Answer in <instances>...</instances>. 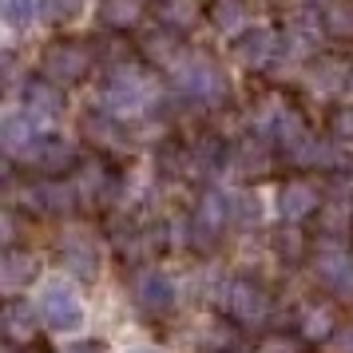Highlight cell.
<instances>
[{
	"mask_svg": "<svg viewBox=\"0 0 353 353\" xmlns=\"http://www.w3.org/2000/svg\"><path fill=\"white\" fill-rule=\"evenodd\" d=\"M171 83L183 99L191 103H223L226 99V76L223 68L210 60L207 52H179V60L171 68Z\"/></svg>",
	"mask_w": 353,
	"mask_h": 353,
	"instance_id": "obj_1",
	"label": "cell"
},
{
	"mask_svg": "<svg viewBox=\"0 0 353 353\" xmlns=\"http://www.w3.org/2000/svg\"><path fill=\"white\" fill-rule=\"evenodd\" d=\"M151 103H155V80L135 64H115V72L103 83V112L128 119L147 112Z\"/></svg>",
	"mask_w": 353,
	"mask_h": 353,
	"instance_id": "obj_2",
	"label": "cell"
},
{
	"mask_svg": "<svg viewBox=\"0 0 353 353\" xmlns=\"http://www.w3.org/2000/svg\"><path fill=\"white\" fill-rule=\"evenodd\" d=\"M36 310H40V318H44V325H48L52 334H76V330H83V321H88L83 298L64 278H52V282L40 286Z\"/></svg>",
	"mask_w": 353,
	"mask_h": 353,
	"instance_id": "obj_3",
	"label": "cell"
},
{
	"mask_svg": "<svg viewBox=\"0 0 353 353\" xmlns=\"http://www.w3.org/2000/svg\"><path fill=\"white\" fill-rule=\"evenodd\" d=\"M92 64H96V52L83 40H52L40 56V76L56 88H76L80 80H88Z\"/></svg>",
	"mask_w": 353,
	"mask_h": 353,
	"instance_id": "obj_4",
	"label": "cell"
},
{
	"mask_svg": "<svg viewBox=\"0 0 353 353\" xmlns=\"http://www.w3.org/2000/svg\"><path fill=\"white\" fill-rule=\"evenodd\" d=\"M226 226H234V194H223V191H207L194 207L191 223H187V234L199 250H210L219 246Z\"/></svg>",
	"mask_w": 353,
	"mask_h": 353,
	"instance_id": "obj_5",
	"label": "cell"
},
{
	"mask_svg": "<svg viewBox=\"0 0 353 353\" xmlns=\"http://www.w3.org/2000/svg\"><path fill=\"white\" fill-rule=\"evenodd\" d=\"M314 278H318L321 286L337 290L341 298H353V254L341 239L325 234L314 246Z\"/></svg>",
	"mask_w": 353,
	"mask_h": 353,
	"instance_id": "obj_6",
	"label": "cell"
},
{
	"mask_svg": "<svg viewBox=\"0 0 353 353\" xmlns=\"http://www.w3.org/2000/svg\"><path fill=\"white\" fill-rule=\"evenodd\" d=\"M131 302L139 305V314H147V318H167L179 302V290L171 282V274H163L159 266H147L131 278Z\"/></svg>",
	"mask_w": 353,
	"mask_h": 353,
	"instance_id": "obj_7",
	"label": "cell"
},
{
	"mask_svg": "<svg viewBox=\"0 0 353 353\" xmlns=\"http://www.w3.org/2000/svg\"><path fill=\"white\" fill-rule=\"evenodd\" d=\"M60 262H64V270L72 278H80V282H96L99 274V246H96V234L92 230H83V226H72L60 234Z\"/></svg>",
	"mask_w": 353,
	"mask_h": 353,
	"instance_id": "obj_8",
	"label": "cell"
},
{
	"mask_svg": "<svg viewBox=\"0 0 353 353\" xmlns=\"http://www.w3.org/2000/svg\"><path fill=\"white\" fill-rule=\"evenodd\" d=\"M20 163L40 171V175L56 179V175H64V171L76 167V143L64 139V135H36L32 143H28V151L20 155Z\"/></svg>",
	"mask_w": 353,
	"mask_h": 353,
	"instance_id": "obj_9",
	"label": "cell"
},
{
	"mask_svg": "<svg viewBox=\"0 0 353 353\" xmlns=\"http://www.w3.org/2000/svg\"><path fill=\"white\" fill-rule=\"evenodd\" d=\"M226 310H230L242 325H262V321L270 318V294H266V286H258L250 278H239V282H230Z\"/></svg>",
	"mask_w": 353,
	"mask_h": 353,
	"instance_id": "obj_10",
	"label": "cell"
},
{
	"mask_svg": "<svg viewBox=\"0 0 353 353\" xmlns=\"http://www.w3.org/2000/svg\"><path fill=\"white\" fill-rule=\"evenodd\" d=\"M274 52H278V36L270 28H242L234 36V44H230V60L258 72V68H266L274 60Z\"/></svg>",
	"mask_w": 353,
	"mask_h": 353,
	"instance_id": "obj_11",
	"label": "cell"
},
{
	"mask_svg": "<svg viewBox=\"0 0 353 353\" xmlns=\"http://www.w3.org/2000/svg\"><path fill=\"white\" fill-rule=\"evenodd\" d=\"M314 210H321V194L314 183H305V179L282 183V191H278V214H282V223H302Z\"/></svg>",
	"mask_w": 353,
	"mask_h": 353,
	"instance_id": "obj_12",
	"label": "cell"
},
{
	"mask_svg": "<svg viewBox=\"0 0 353 353\" xmlns=\"http://www.w3.org/2000/svg\"><path fill=\"white\" fill-rule=\"evenodd\" d=\"M310 88L321 92V96H337V92H345L353 80V60L345 56H318L314 64H310Z\"/></svg>",
	"mask_w": 353,
	"mask_h": 353,
	"instance_id": "obj_13",
	"label": "cell"
},
{
	"mask_svg": "<svg viewBox=\"0 0 353 353\" xmlns=\"http://www.w3.org/2000/svg\"><path fill=\"white\" fill-rule=\"evenodd\" d=\"M36 274H40V262H36V254H28V250L8 246V254L0 258V290H4L8 298H17L20 290L32 286Z\"/></svg>",
	"mask_w": 353,
	"mask_h": 353,
	"instance_id": "obj_14",
	"label": "cell"
},
{
	"mask_svg": "<svg viewBox=\"0 0 353 353\" xmlns=\"http://www.w3.org/2000/svg\"><path fill=\"white\" fill-rule=\"evenodd\" d=\"M80 203V191L76 183H60V179H48L40 187H28V207L44 210V214H72Z\"/></svg>",
	"mask_w": 353,
	"mask_h": 353,
	"instance_id": "obj_15",
	"label": "cell"
},
{
	"mask_svg": "<svg viewBox=\"0 0 353 353\" xmlns=\"http://www.w3.org/2000/svg\"><path fill=\"white\" fill-rule=\"evenodd\" d=\"M4 334H8V341L12 345H28L36 334H40V310H36L32 302H20V298H12V302L4 305Z\"/></svg>",
	"mask_w": 353,
	"mask_h": 353,
	"instance_id": "obj_16",
	"label": "cell"
},
{
	"mask_svg": "<svg viewBox=\"0 0 353 353\" xmlns=\"http://www.w3.org/2000/svg\"><path fill=\"white\" fill-rule=\"evenodd\" d=\"M24 112L32 115V119H56V115L64 112V88H56L52 80H28L24 88Z\"/></svg>",
	"mask_w": 353,
	"mask_h": 353,
	"instance_id": "obj_17",
	"label": "cell"
},
{
	"mask_svg": "<svg viewBox=\"0 0 353 353\" xmlns=\"http://www.w3.org/2000/svg\"><path fill=\"white\" fill-rule=\"evenodd\" d=\"M36 123L40 119H32L28 112H8L4 115V128H0V143H4V151L12 155V159H20L24 151H28V143H32L36 135Z\"/></svg>",
	"mask_w": 353,
	"mask_h": 353,
	"instance_id": "obj_18",
	"label": "cell"
},
{
	"mask_svg": "<svg viewBox=\"0 0 353 353\" xmlns=\"http://www.w3.org/2000/svg\"><path fill=\"white\" fill-rule=\"evenodd\" d=\"M230 167L239 171V175H266L270 171V143L262 139V135H250V139H242L234 151H230Z\"/></svg>",
	"mask_w": 353,
	"mask_h": 353,
	"instance_id": "obj_19",
	"label": "cell"
},
{
	"mask_svg": "<svg viewBox=\"0 0 353 353\" xmlns=\"http://www.w3.org/2000/svg\"><path fill=\"white\" fill-rule=\"evenodd\" d=\"M139 52L147 56V64H163L171 68L179 60V52H183V44H179V32H171V28H155V32H143V40H139Z\"/></svg>",
	"mask_w": 353,
	"mask_h": 353,
	"instance_id": "obj_20",
	"label": "cell"
},
{
	"mask_svg": "<svg viewBox=\"0 0 353 353\" xmlns=\"http://www.w3.org/2000/svg\"><path fill=\"white\" fill-rule=\"evenodd\" d=\"M83 131H88V139L99 143V147H119L123 143V119L112 115V112H103V108L83 115Z\"/></svg>",
	"mask_w": 353,
	"mask_h": 353,
	"instance_id": "obj_21",
	"label": "cell"
},
{
	"mask_svg": "<svg viewBox=\"0 0 353 353\" xmlns=\"http://www.w3.org/2000/svg\"><path fill=\"white\" fill-rule=\"evenodd\" d=\"M226 163H230V151L219 135H203L199 143L191 147V167L194 171H203V175H214V171H223Z\"/></svg>",
	"mask_w": 353,
	"mask_h": 353,
	"instance_id": "obj_22",
	"label": "cell"
},
{
	"mask_svg": "<svg viewBox=\"0 0 353 353\" xmlns=\"http://www.w3.org/2000/svg\"><path fill=\"white\" fill-rule=\"evenodd\" d=\"M155 17H159V24L171 28V32H191L194 20H199V0H159Z\"/></svg>",
	"mask_w": 353,
	"mask_h": 353,
	"instance_id": "obj_23",
	"label": "cell"
},
{
	"mask_svg": "<svg viewBox=\"0 0 353 353\" xmlns=\"http://www.w3.org/2000/svg\"><path fill=\"white\" fill-rule=\"evenodd\" d=\"M139 17H143V0H103V4H99V20H103L108 28H115V32L135 28Z\"/></svg>",
	"mask_w": 353,
	"mask_h": 353,
	"instance_id": "obj_24",
	"label": "cell"
},
{
	"mask_svg": "<svg viewBox=\"0 0 353 353\" xmlns=\"http://www.w3.org/2000/svg\"><path fill=\"white\" fill-rule=\"evenodd\" d=\"M76 191H80V203H103L108 194H112V179H108V167H99V163H92V167H83L80 175H76Z\"/></svg>",
	"mask_w": 353,
	"mask_h": 353,
	"instance_id": "obj_25",
	"label": "cell"
},
{
	"mask_svg": "<svg viewBox=\"0 0 353 353\" xmlns=\"http://www.w3.org/2000/svg\"><path fill=\"white\" fill-rule=\"evenodd\" d=\"M321 24L337 40H353V0H330L321 12Z\"/></svg>",
	"mask_w": 353,
	"mask_h": 353,
	"instance_id": "obj_26",
	"label": "cell"
},
{
	"mask_svg": "<svg viewBox=\"0 0 353 353\" xmlns=\"http://www.w3.org/2000/svg\"><path fill=\"white\" fill-rule=\"evenodd\" d=\"M302 334L310 341H325V337L337 334V318H334V305H310L302 314Z\"/></svg>",
	"mask_w": 353,
	"mask_h": 353,
	"instance_id": "obj_27",
	"label": "cell"
},
{
	"mask_svg": "<svg viewBox=\"0 0 353 353\" xmlns=\"http://www.w3.org/2000/svg\"><path fill=\"white\" fill-rule=\"evenodd\" d=\"M40 12H44V0H4V20L12 28H32Z\"/></svg>",
	"mask_w": 353,
	"mask_h": 353,
	"instance_id": "obj_28",
	"label": "cell"
},
{
	"mask_svg": "<svg viewBox=\"0 0 353 353\" xmlns=\"http://www.w3.org/2000/svg\"><path fill=\"white\" fill-rule=\"evenodd\" d=\"M258 223H262V203H258V194L239 191L234 194V226L250 230V226H258Z\"/></svg>",
	"mask_w": 353,
	"mask_h": 353,
	"instance_id": "obj_29",
	"label": "cell"
},
{
	"mask_svg": "<svg viewBox=\"0 0 353 353\" xmlns=\"http://www.w3.org/2000/svg\"><path fill=\"white\" fill-rule=\"evenodd\" d=\"M302 250H305V242H302V234L294 230V223L282 226V230L274 234V254L282 258V262H298V258H302Z\"/></svg>",
	"mask_w": 353,
	"mask_h": 353,
	"instance_id": "obj_30",
	"label": "cell"
},
{
	"mask_svg": "<svg viewBox=\"0 0 353 353\" xmlns=\"http://www.w3.org/2000/svg\"><path fill=\"white\" fill-rule=\"evenodd\" d=\"M210 20H214L219 32H234V28H242V4L239 0H214Z\"/></svg>",
	"mask_w": 353,
	"mask_h": 353,
	"instance_id": "obj_31",
	"label": "cell"
},
{
	"mask_svg": "<svg viewBox=\"0 0 353 353\" xmlns=\"http://www.w3.org/2000/svg\"><path fill=\"white\" fill-rule=\"evenodd\" d=\"M199 341H203L207 350L219 353V350H226V345L234 341V330H230L226 321H207V325H203V334H199Z\"/></svg>",
	"mask_w": 353,
	"mask_h": 353,
	"instance_id": "obj_32",
	"label": "cell"
},
{
	"mask_svg": "<svg viewBox=\"0 0 353 353\" xmlns=\"http://www.w3.org/2000/svg\"><path fill=\"white\" fill-rule=\"evenodd\" d=\"M330 135L337 143H353V108H334L330 115Z\"/></svg>",
	"mask_w": 353,
	"mask_h": 353,
	"instance_id": "obj_33",
	"label": "cell"
},
{
	"mask_svg": "<svg viewBox=\"0 0 353 353\" xmlns=\"http://www.w3.org/2000/svg\"><path fill=\"white\" fill-rule=\"evenodd\" d=\"M80 8H83V0H44V12H48L56 24H64V20L80 17Z\"/></svg>",
	"mask_w": 353,
	"mask_h": 353,
	"instance_id": "obj_34",
	"label": "cell"
},
{
	"mask_svg": "<svg viewBox=\"0 0 353 353\" xmlns=\"http://www.w3.org/2000/svg\"><path fill=\"white\" fill-rule=\"evenodd\" d=\"M254 353H298V341L286 337V334H270V337H262V341H258Z\"/></svg>",
	"mask_w": 353,
	"mask_h": 353,
	"instance_id": "obj_35",
	"label": "cell"
},
{
	"mask_svg": "<svg viewBox=\"0 0 353 353\" xmlns=\"http://www.w3.org/2000/svg\"><path fill=\"white\" fill-rule=\"evenodd\" d=\"M334 350L337 353H353V325H341L334 334Z\"/></svg>",
	"mask_w": 353,
	"mask_h": 353,
	"instance_id": "obj_36",
	"label": "cell"
},
{
	"mask_svg": "<svg viewBox=\"0 0 353 353\" xmlns=\"http://www.w3.org/2000/svg\"><path fill=\"white\" fill-rule=\"evenodd\" d=\"M4 242H8V246L17 242V214H12V210L4 214Z\"/></svg>",
	"mask_w": 353,
	"mask_h": 353,
	"instance_id": "obj_37",
	"label": "cell"
},
{
	"mask_svg": "<svg viewBox=\"0 0 353 353\" xmlns=\"http://www.w3.org/2000/svg\"><path fill=\"white\" fill-rule=\"evenodd\" d=\"M60 353H96V345H92V341H68Z\"/></svg>",
	"mask_w": 353,
	"mask_h": 353,
	"instance_id": "obj_38",
	"label": "cell"
},
{
	"mask_svg": "<svg viewBox=\"0 0 353 353\" xmlns=\"http://www.w3.org/2000/svg\"><path fill=\"white\" fill-rule=\"evenodd\" d=\"M128 353H159V350H147V345H143V350H128Z\"/></svg>",
	"mask_w": 353,
	"mask_h": 353,
	"instance_id": "obj_39",
	"label": "cell"
},
{
	"mask_svg": "<svg viewBox=\"0 0 353 353\" xmlns=\"http://www.w3.org/2000/svg\"><path fill=\"white\" fill-rule=\"evenodd\" d=\"M318 4H330V0H318Z\"/></svg>",
	"mask_w": 353,
	"mask_h": 353,
	"instance_id": "obj_40",
	"label": "cell"
},
{
	"mask_svg": "<svg viewBox=\"0 0 353 353\" xmlns=\"http://www.w3.org/2000/svg\"><path fill=\"white\" fill-rule=\"evenodd\" d=\"M4 353H17V350H4Z\"/></svg>",
	"mask_w": 353,
	"mask_h": 353,
	"instance_id": "obj_41",
	"label": "cell"
}]
</instances>
